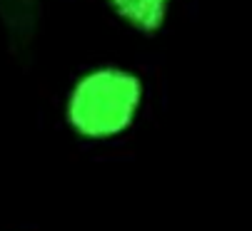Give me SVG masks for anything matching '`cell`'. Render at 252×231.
<instances>
[{
  "instance_id": "6da1fadb",
  "label": "cell",
  "mask_w": 252,
  "mask_h": 231,
  "mask_svg": "<svg viewBox=\"0 0 252 231\" xmlns=\"http://www.w3.org/2000/svg\"><path fill=\"white\" fill-rule=\"evenodd\" d=\"M145 87L125 67H97L78 77L65 102V122L78 137L115 139L125 134L140 114Z\"/></svg>"
},
{
  "instance_id": "7a4b0ae2",
  "label": "cell",
  "mask_w": 252,
  "mask_h": 231,
  "mask_svg": "<svg viewBox=\"0 0 252 231\" xmlns=\"http://www.w3.org/2000/svg\"><path fill=\"white\" fill-rule=\"evenodd\" d=\"M40 18L43 0H0V30L13 57H30Z\"/></svg>"
},
{
  "instance_id": "3957f363",
  "label": "cell",
  "mask_w": 252,
  "mask_h": 231,
  "mask_svg": "<svg viewBox=\"0 0 252 231\" xmlns=\"http://www.w3.org/2000/svg\"><path fill=\"white\" fill-rule=\"evenodd\" d=\"M105 3L140 35H158L172 10V0H105Z\"/></svg>"
}]
</instances>
